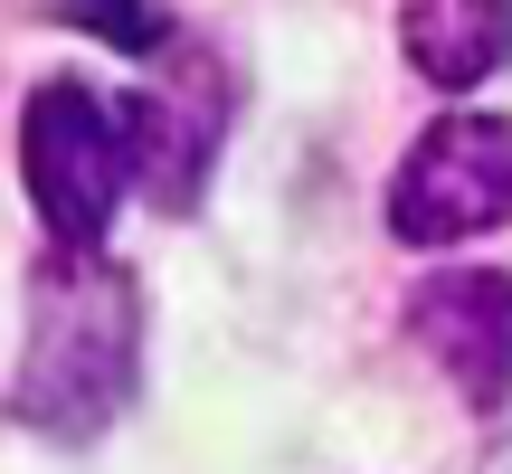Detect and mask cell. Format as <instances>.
Here are the masks:
<instances>
[{
    "label": "cell",
    "mask_w": 512,
    "mask_h": 474,
    "mask_svg": "<svg viewBox=\"0 0 512 474\" xmlns=\"http://www.w3.org/2000/svg\"><path fill=\"white\" fill-rule=\"evenodd\" d=\"M133 351H143V294L114 256H67L48 247L29 275V342H19V389L10 408L38 437H105L133 399Z\"/></svg>",
    "instance_id": "6da1fadb"
},
{
    "label": "cell",
    "mask_w": 512,
    "mask_h": 474,
    "mask_svg": "<svg viewBox=\"0 0 512 474\" xmlns=\"http://www.w3.org/2000/svg\"><path fill=\"white\" fill-rule=\"evenodd\" d=\"M19 181L38 200V228L67 256H105V228L133 190V133L124 105L86 76H48L19 105Z\"/></svg>",
    "instance_id": "7a4b0ae2"
},
{
    "label": "cell",
    "mask_w": 512,
    "mask_h": 474,
    "mask_svg": "<svg viewBox=\"0 0 512 474\" xmlns=\"http://www.w3.org/2000/svg\"><path fill=\"white\" fill-rule=\"evenodd\" d=\"M484 228H512V114H446L389 171V237L465 247Z\"/></svg>",
    "instance_id": "3957f363"
},
{
    "label": "cell",
    "mask_w": 512,
    "mask_h": 474,
    "mask_svg": "<svg viewBox=\"0 0 512 474\" xmlns=\"http://www.w3.org/2000/svg\"><path fill=\"white\" fill-rule=\"evenodd\" d=\"M408 332L427 342V361L456 380L465 408H494L512 399V275L494 266H456V275H427L408 294Z\"/></svg>",
    "instance_id": "277c9868"
},
{
    "label": "cell",
    "mask_w": 512,
    "mask_h": 474,
    "mask_svg": "<svg viewBox=\"0 0 512 474\" xmlns=\"http://www.w3.org/2000/svg\"><path fill=\"white\" fill-rule=\"evenodd\" d=\"M124 133H133V181L162 209H190V190L219 162V95H200V57L181 48V76L171 86L124 95Z\"/></svg>",
    "instance_id": "5b68a950"
},
{
    "label": "cell",
    "mask_w": 512,
    "mask_h": 474,
    "mask_svg": "<svg viewBox=\"0 0 512 474\" xmlns=\"http://www.w3.org/2000/svg\"><path fill=\"white\" fill-rule=\"evenodd\" d=\"M399 48L427 86H484L494 67H512V0H427V10H399Z\"/></svg>",
    "instance_id": "8992f818"
},
{
    "label": "cell",
    "mask_w": 512,
    "mask_h": 474,
    "mask_svg": "<svg viewBox=\"0 0 512 474\" xmlns=\"http://www.w3.org/2000/svg\"><path fill=\"white\" fill-rule=\"evenodd\" d=\"M57 19L86 29V38H114V48H143V57H171V48H181L171 10H57Z\"/></svg>",
    "instance_id": "52a82bcc"
}]
</instances>
